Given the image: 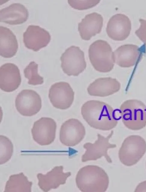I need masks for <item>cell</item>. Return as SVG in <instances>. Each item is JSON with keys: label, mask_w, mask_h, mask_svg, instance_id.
I'll return each mask as SVG.
<instances>
[{"label": "cell", "mask_w": 146, "mask_h": 192, "mask_svg": "<svg viewBox=\"0 0 146 192\" xmlns=\"http://www.w3.org/2000/svg\"><path fill=\"white\" fill-rule=\"evenodd\" d=\"M120 88V84L116 79L111 77H102L90 84L87 91L91 96L105 97L117 92Z\"/></svg>", "instance_id": "cell-16"}, {"label": "cell", "mask_w": 146, "mask_h": 192, "mask_svg": "<svg viewBox=\"0 0 146 192\" xmlns=\"http://www.w3.org/2000/svg\"><path fill=\"white\" fill-rule=\"evenodd\" d=\"M38 66L35 62L32 61L24 70L25 76L28 79L29 84L36 85L41 84L44 82L43 78L38 74Z\"/></svg>", "instance_id": "cell-22"}, {"label": "cell", "mask_w": 146, "mask_h": 192, "mask_svg": "<svg viewBox=\"0 0 146 192\" xmlns=\"http://www.w3.org/2000/svg\"><path fill=\"white\" fill-rule=\"evenodd\" d=\"M146 152V142L141 136L133 135L123 140L118 152L120 162L127 166L136 164Z\"/></svg>", "instance_id": "cell-5"}, {"label": "cell", "mask_w": 146, "mask_h": 192, "mask_svg": "<svg viewBox=\"0 0 146 192\" xmlns=\"http://www.w3.org/2000/svg\"><path fill=\"white\" fill-rule=\"evenodd\" d=\"M29 12L23 4L13 3L0 10V21L10 25L22 23L27 20Z\"/></svg>", "instance_id": "cell-19"}, {"label": "cell", "mask_w": 146, "mask_h": 192, "mask_svg": "<svg viewBox=\"0 0 146 192\" xmlns=\"http://www.w3.org/2000/svg\"><path fill=\"white\" fill-rule=\"evenodd\" d=\"M1 165L5 164L11 159L13 152V145L10 139L2 135L0 136Z\"/></svg>", "instance_id": "cell-23"}, {"label": "cell", "mask_w": 146, "mask_h": 192, "mask_svg": "<svg viewBox=\"0 0 146 192\" xmlns=\"http://www.w3.org/2000/svg\"><path fill=\"white\" fill-rule=\"evenodd\" d=\"M89 56L94 69L100 72L107 73L113 68L115 61L112 48L106 41L98 40L90 46Z\"/></svg>", "instance_id": "cell-4"}, {"label": "cell", "mask_w": 146, "mask_h": 192, "mask_svg": "<svg viewBox=\"0 0 146 192\" xmlns=\"http://www.w3.org/2000/svg\"><path fill=\"white\" fill-rule=\"evenodd\" d=\"M21 79L20 70L15 64L5 63L0 68V88L7 92H13L20 85Z\"/></svg>", "instance_id": "cell-15"}, {"label": "cell", "mask_w": 146, "mask_h": 192, "mask_svg": "<svg viewBox=\"0 0 146 192\" xmlns=\"http://www.w3.org/2000/svg\"><path fill=\"white\" fill-rule=\"evenodd\" d=\"M115 62L120 67L129 68L136 64L141 54L137 45L127 44L118 47L114 52Z\"/></svg>", "instance_id": "cell-17"}, {"label": "cell", "mask_w": 146, "mask_h": 192, "mask_svg": "<svg viewBox=\"0 0 146 192\" xmlns=\"http://www.w3.org/2000/svg\"><path fill=\"white\" fill-rule=\"evenodd\" d=\"M18 43L16 35L9 28L0 26V54L5 58L14 56L18 49Z\"/></svg>", "instance_id": "cell-20"}, {"label": "cell", "mask_w": 146, "mask_h": 192, "mask_svg": "<svg viewBox=\"0 0 146 192\" xmlns=\"http://www.w3.org/2000/svg\"><path fill=\"white\" fill-rule=\"evenodd\" d=\"M85 134V129L81 122L77 119L71 118L61 125L59 140L66 146H74L82 141Z\"/></svg>", "instance_id": "cell-8"}, {"label": "cell", "mask_w": 146, "mask_h": 192, "mask_svg": "<svg viewBox=\"0 0 146 192\" xmlns=\"http://www.w3.org/2000/svg\"><path fill=\"white\" fill-rule=\"evenodd\" d=\"M61 67L68 76H78L86 67L84 52L79 47L71 46L67 48L60 58Z\"/></svg>", "instance_id": "cell-6"}, {"label": "cell", "mask_w": 146, "mask_h": 192, "mask_svg": "<svg viewBox=\"0 0 146 192\" xmlns=\"http://www.w3.org/2000/svg\"><path fill=\"white\" fill-rule=\"evenodd\" d=\"M103 18L100 14L93 12L86 15L78 23V30L82 38L88 40L99 33L103 26Z\"/></svg>", "instance_id": "cell-18"}, {"label": "cell", "mask_w": 146, "mask_h": 192, "mask_svg": "<svg viewBox=\"0 0 146 192\" xmlns=\"http://www.w3.org/2000/svg\"><path fill=\"white\" fill-rule=\"evenodd\" d=\"M62 166H56L45 174H38L37 177L39 188L44 192H48L65 184L71 173L70 172H64Z\"/></svg>", "instance_id": "cell-14"}, {"label": "cell", "mask_w": 146, "mask_h": 192, "mask_svg": "<svg viewBox=\"0 0 146 192\" xmlns=\"http://www.w3.org/2000/svg\"><path fill=\"white\" fill-rule=\"evenodd\" d=\"M68 2L72 8L78 10H84L95 6L100 0H68Z\"/></svg>", "instance_id": "cell-24"}, {"label": "cell", "mask_w": 146, "mask_h": 192, "mask_svg": "<svg viewBox=\"0 0 146 192\" xmlns=\"http://www.w3.org/2000/svg\"><path fill=\"white\" fill-rule=\"evenodd\" d=\"M117 111L104 102L92 100L85 103L81 107L83 119L91 127L102 130H109L115 128L120 116Z\"/></svg>", "instance_id": "cell-1"}, {"label": "cell", "mask_w": 146, "mask_h": 192, "mask_svg": "<svg viewBox=\"0 0 146 192\" xmlns=\"http://www.w3.org/2000/svg\"><path fill=\"white\" fill-rule=\"evenodd\" d=\"M139 27L135 32V33L139 39L146 45V20L140 19Z\"/></svg>", "instance_id": "cell-25"}, {"label": "cell", "mask_w": 146, "mask_h": 192, "mask_svg": "<svg viewBox=\"0 0 146 192\" xmlns=\"http://www.w3.org/2000/svg\"><path fill=\"white\" fill-rule=\"evenodd\" d=\"M56 128L53 119L42 117L34 123L31 129L33 138L40 145H49L55 140Z\"/></svg>", "instance_id": "cell-10"}, {"label": "cell", "mask_w": 146, "mask_h": 192, "mask_svg": "<svg viewBox=\"0 0 146 192\" xmlns=\"http://www.w3.org/2000/svg\"><path fill=\"white\" fill-rule=\"evenodd\" d=\"M134 191L146 192V181L140 183L136 187Z\"/></svg>", "instance_id": "cell-26"}, {"label": "cell", "mask_w": 146, "mask_h": 192, "mask_svg": "<svg viewBox=\"0 0 146 192\" xmlns=\"http://www.w3.org/2000/svg\"></svg>", "instance_id": "cell-27"}, {"label": "cell", "mask_w": 146, "mask_h": 192, "mask_svg": "<svg viewBox=\"0 0 146 192\" xmlns=\"http://www.w3.org/2000/svg\"><path fill=\"white\" fill-rule=\"evenodd\" d=\"M15 106L21 115L30 116L36 114L41 107V100L35 91L31 89L22 90L17 95Z\"/></svg>", "instance_id": "cell-9"}, {"label": "cell", "mask_w": 146, "mask_h": 192, "mask_svg": "<svg viewBox=\"0 0 146 192\" xmlns=\"http://www.w3.org/2000/svg\"><path fill=\"white\" fill-rule=\"evenodd\" d=\"M113 134L114 131L112 130L106 137L98 134L97 139L93 143L88 142L85 143L83 147L86 151L82 155V162L95 160L103 156L108 163H112V160L108 154V151L109 149L117 146L115 144L110 143L109 142Z\"/></svg>", "instance_id": "cell-7"}, {"label": "cell", "mask_w": 146, "mask_h": 192, "mask_svg": "<svg viewBox=\"0 0 146 192\" xmlns=\"http://www.w3.org/2000/svg\"><path fill=\"white\" fill-rule=\"evenodd\" d=\"M74 94V92L68 83L61 82L55 83L51 86L48 97L54 107L66 110L72 104Z\"/></svg>", "instance_id": "cell-11"}, {"label": "cell", "mask_w": 146, "mask_h": 192, "mask_svg": "<svg viewBox=\"0 0 146 192\" xmlns=\"http://www.w3.org/2000/svg\"><path fill=\"white\" fill-rule=\"evenodd\" d=\"M50 40L49 32L39 26L30 25L23 33V41L25 46L34 51L46 46Z\"/></svg>", "instance_id": "cell-12"}, {"label": "cell", "mask_w": 146, "mask_h": 192, "mask_svg": "<svg viewBox=\"0 0 146 192\" xmlns=\"http://www.w3.org/2000/svg\"><path fill=\"white\" fill-rule=\"evenodd\" d=\"M75 182L79 190L83 192H104L108 188L109 177L100 167L88 165L81 168L76 177Z\"/></svg>", "instance_id": "cell-2"}, {"label": "cell", "mask_w": 146, "mask_h": 192, "mask_svg": "<svg viewBox=\"0 0 146 192\" xmlns=\"http://www.w3.org/2000/svg\"><path fill=\"white\" fill-rule=\"evenodd\" d=\"M131 23L128 16L122 14H117L109 19L106 31L108 36L116 40H123L129 35Z\"/></svg>", "instance_id": "cell-13"}, {"label": "cell", "mask_w": 146, "mask_h": 192, "mask_svg": "<svg viewBox=\"0 0 146 192\" xmlns=\"http://www.w3.org/2000/svg\"><path fill=\"white\" fill-rule=\"evenodd\" d=\"M32 183L22 172L10 176L6 182L4 192H30Z\"/></svg>", "instance_id": "cell-21"}, {"label": "cell", "mask_w": 146, "mask_h": 192, "mask_svg": "<svg viewBox=\"0 0 146 192\" xmlns=\"http://www.w3.org/2000/svg\"><path fill=\"white\" fill-rule=\"evenodd\" d=\"M119 111L123 123L129 129L138 130L146 126V105L141 101L126 100L121 105Z\"/></svg>", "instance_id": "cell-3"}]
</instances>
